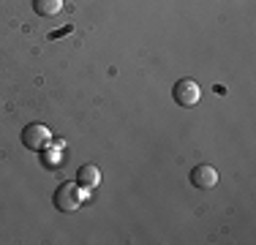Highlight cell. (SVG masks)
Here are the masks:
<instances>
[{
  "label": "cell",
  "mask_w": 256,
  "mask_h": 245,
  "mask_svg": "<svg viewBox=\"0 0 256 245\" xmlns=\"http://www.w3.org/2000/svg\"><path fill=\"white\" fill-rule=\"evenodd\" d=\"M33 8L38 16H58L63 8V0H33Z\"/></svg>",
  "instance_id": "obj_6"
},
{
  "label": "cell",
  "mask_w": 256,
  "mask_h": 245,
  "mask_svg": "<svg viewBox=\"0 0 256 245\" xmlns=\"http://www.w3.org/2000/svg\"><path fill=\"white\" fill-rule=\"evenodd\" d=\"M88 199V188H82L79 182H60L54 191V207L60 212H74L84 204Z\"/></svg>",
  "instance_id": "obj_1"
},
{
  "label": "cell",
  "mask_w": 256,
  "mask_h": 245,
  "mask_svg": "<svg viewBox=\"0 0 256 245\" xmlns=\"http://www.w3.org/2000/svg\"><path fill=\"white\" fill-rule=\"evenodd\" d=\"M76 182L82 188H96L101 182V169L96 166V164H82V166H79V172H76Z\"/></svg>",
  "instance_id": "obj_5"
},
{
  "label": "cell",
  "mask_w": 256,
  "mask_h": 245,
  "mask_svg": "<svg viewBox=\"0 0 256 245\" xmlns=\"http://www.w3.org/2000/svg\"><path fill=\"white\" fill-rule=\"evenodd\" d=\"M50 139H52V131L44 126V122H30V126L22 128V144H25L28 150H33V152L44 150V147L50 144Z\"/></svg>",
  "instance_id": "obj_2"
},
{
  "label": "cell",
  "mask_w": 256,
  "mask_h": 245,
  "mask_svg": "<svg viewBox=\"0 0 256 245\" xmlns=\"http://www.w3.org/2000/svg\"><path fill=\"white\" fill-rule=\"evenodd\" d=\"M191 186L194 188H202V191H210V188L218 186V172L207 164H199V166L191 169Z\"/></svg>",
  "instance_id": "obj_4"
},
{
  "label": "cell",
  "mask_w": 256,
  "mask_h": 245,
  "mask_svg": "<svg viewBox=\"0 0 256 245\" xmlns=\"http://www.w3.org/2000/svg\"><path fill=\"white\" fill-rule=\"evenodd\" d=\"M172 98H174L178 106L191 109V106H196V104H199L202 90H199V84L194 82V79H180V82L174 84V90H172Z\"/></svg>",
  "instance_id": "obj_3"
}]
</instances>
